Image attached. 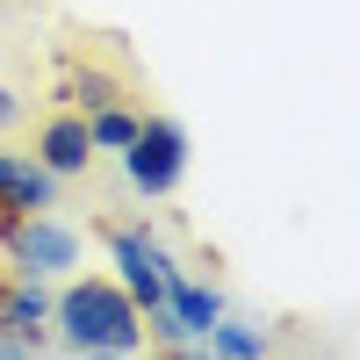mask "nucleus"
<instances>
[{"label":"nucleus","mask_w":360,"mask_h":360,"mask_svg":"<svg viewBox=\"0 0 360 360\" xmlns=\"http://www.w3.org/2000/svg\"><path fill=\"white\" fill-rule=\"evenodd\" d=\"M159 360H217V353H209V346H202V339H188V346H166V353H159Z\"/></svg>","instance_id":"13"},{"label":"nucleus","mask_w":360,"mask_h":360,"mask_svg":"<svg viewBox=\"0 0 360 360\" xmlns=\"http://www.w3.org/2000/svg\"><path fill=\"white\" fill-rule=\"evenodd\" d=\"M58 101L79 108V115H94V108H108V101H130V86L115 79V72H101V65H72L65 86H58Z\"/></svg>","instance_id":"9"},{"label":"nucleus","mask_w":360,"mask_h":360,"mask_svg":"<svg viewBox=\"0 0 360 360\" xmlns=\"http://www.w3.org/2000/svg\"><path fill=\"white\" fill-rule=\"evenodd\" d=\"M115 159H123V180L144 202H166L180 180H188V123H180V115H144L137 137Z\"/></svg>","instance_id":"2"},{"label":"nucleus","mask_w":360,"mask_h":360,"mask_svg":"<svg viewBox=\"0 0 360 360\" xmlns=\"http://www.w3.org/2000/svg\"><path fill=\"white\" fill-rule=\"evenodd\" d=\"M51 303L58 295L37 281V274H0V339H22L29 353H44L51 346Z\"/></svg>","instance_id":"5"},{"label":"nucleus","mask_w":360,"mask_h":360,"mask_svg":"<svg viewBox=\"0 0 360 360\" xmlns=\"http://www.w3.org/2000/svg\"><path fill=\"white\" fill-rule=\"evenodd\" d=\"M0 360H44V353H29L22 339H0Z\"/></svg>","instance_id":"14"},{"label":"nucleus","mask_w":360,"mask_h":360,"mask_svg":"<svg viewBox=\"0 0 360 360\" xmlns=\"http://www.w3.org/2000/svg\"><path fill=\"white\" fill-rule=\"evenodd\" d=\"M58 195H65V180H58L37 152H8V144H0V224L58 209Z\"/></svg>","instance_id":"6"},{"label":"nucleus","mask_w":360,"mask_h":360,"mask_svg":"<svg viewBox=\"0 0 360 360\" xmlns=\"http://www.w3.org/2000/svg\"><path fill=\"white\" fill-rule=\"evenodd\" d=\"M79 360H137V353H115V346H94V353H79Z\"/></svg>","instance_id":"15"},{"label":"nucleus","mask_w":360,"mask_h":360,"mask_svg":"<svg viewBox=\"0 0 360 360\" xmlns=\"http://www.w3.org/2000/svg\"><path fill=\"white\" fill-rule=\"evenodd\" d=\"M101 238H108L115 281L130 288V303H137V310H159V303H166V281L180 274V259H173V252H166L144 224H108Z\"/></svg>","instance_id":"4"},{"label":"nucleus","mask_w":360,"mask_h":360,"mask_svg":"<svg viewBox=\"0 0 360 360\" xmlns=\"http://www.w3.org/2000/svg\"><path fill=\"white\" fill-rule=\"evenodd\" d=\"M202 346L217 353V360H266V346H274V339H266V332H252V324H238V317L224 310V317L202 332Z\"/></svg>","instance_id":"10"},{"label":"nucleus","mask_w":360,"mask_h":360,"mask_svg":"<svg viewBox=\"0 0 360 360\" xmlns=\"http://www.w3.org/2000/svg\"><path fill=\"white\" fill-rule=\"evenodd\" d=\"M166 303H173V317H180V332L188 339H202L209 324L224 317V288H209V281H188V266L166 281Z\"/></svg>","instance_id":"8"},{"label":"nucleus","mask_w":360,"mask_h":360,"mask_svg":"<svg viewBox=\"0 0 360 360\" xmlns=\"http://www.w3.org/2000/svg\"><path fill=\"white\" fill-rule=\"evenodd\" d=\"M51 339L72 353H94V346L144 353V310L130 303V288L115 274H72L51 303Z\"/></svg>","instance_id":"1"},{"label":"nucleus","mask_w":360,"mask_h":360,"mask_svg":"<svg viewBox=\"0 0 360 360\" xmlns=\"http://www.w3.org/2000/svg\"><path fill=\"white\" fill-rule=\"evenodd\" d=\"M0 259H8L15 274H37V281L72 274V266H79V231L65 217H51V209H37V217H8V224H0Z\"/></svg>","instance_id":"3"},{"label":"nucleus","mask_w":360,"mask_h":360,"mask_svg":"<svg viewBox=\"0 0 360 360\" xmlns=\"http://www.w3.org/2000/svg\"><path fill=\"white\" fill-rule=\"evenodd\" d=\"M37 159H44L58 180H79L86 166L101 159V152H94V130H86L79 108H58V115H44V123H37Z\"/></svg>","instance_id":"7"},{"label":"nucleus","mask_w":360,"mask_h":360,"mask_svg":"<svg viewBox=\"0 0 360 360\" xmlns=\"http://www.w3.org/2000/svg\"><path fill=\"white\" fill-rule=\"evenodd\" d=\"M137 123H144V108H130V101L94 108V115H86V130H94V152H123V144L137 137Z\"/></svg>","instance_id":"11"},{"label":"nucleus","mask_w":360,"mask_h":360,"mask_svg":"<svg viewBox=\"0 0 360 360\" xmlns=\"http://www.w3.org/2000/svg\"><path fill=\"white\" fill-rule=\"evenodd\" d=\"M22 123V94H15V86H0V130H15Z\"/></svg>","instance_id":"12"}]
</instances>
